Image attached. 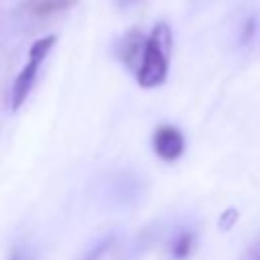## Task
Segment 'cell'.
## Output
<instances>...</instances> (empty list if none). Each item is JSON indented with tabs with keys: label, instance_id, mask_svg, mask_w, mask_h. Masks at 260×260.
I'll list each match as a JSON object with an SVG mask.
<instances>
[{
	"label": "cell",
	"instance_id": "1",
	"mask_svg": "<svg viewBox=\"0 0 260 260\" xmlns=\"http://www.w3.org/2000/svg\"><path fill=\"white\" fill-rule=\"evenodd\" d=\"M173 49V32L167 22H156L150 35L146 37L144 53L136 71V81L144 89L158 87L167 81L169 57Z\"/></svg>",
	"mask_w": 260,
	"mask_h": 260
},
{
	"label": "cell",
	"instance_id": "2",
	"mask_svg": "<svg viewBox=\"0 0 260 260\" xmlns=\"http://www.w3.org/2000/svg\"><path fill=\"white\" fill-rule=\"evenodd\" d=\"M55 43H57V35H47V37H41L39 41H35L30 45L28 59H26L24 67L20 69V73L16 75L14 83H12V93H10V108L12 110H18L26 102L28 93L35 87L39 69L45 63V59L49 57V53L55 47Z\"/></svg>",
	"mask_w": 260,
	"mask_h": 260
},
{
	"label": "cell",
	"instance_id": "3",
	"mask_svg": "<svg viewBox=\"0 0 260 260\" xmlns=\"http://www.w3.org/2000/svg\"><path fill=\"white\" fill-rule=\"evenodd\" d=\"M152 148L162 160H177L185 150V138L179 128L171 124H162L152 134Z\"/></svg>",
	"mask_w": 260,
	"mask_h": 260
},
{
	"label": "cell",
	"instance_id": "4",
	"mask_svg": "<svg viewBox=\"0 0 260 260\" xmlns=\"http://www.w3.org/2000/svg\"><path fill=\"white\" fill-rule=\"evenodd\" d=\"M144 45H146V37L138 30L126 32V37L118 45V55H120L122 63L128 69H134V73L138 71L140 59H142V53H144Z\"/></svg>",
	"mask_w": 260,
	"mask_h": 260
},
{
	"label": "cell",
	"instance_id": "5",
	"mask_svg": "<svg viewBox=\"0 0 260 260\" xmlns=\"http://www.w3.org/2000/svg\"><path fill=\"white\" fill-rule=\"evenodd\" d=\"M77 2L79 0H26L22 8L35 18H47L73 8Z\"/></svg>",
	"mask_w": 260,
	"mask_h": 260
},
{
	"label": "cell",
	"instance_id": "6",
	"mask_svg": "<svg viewBox=\"0 0 260 260\" xmlns=\"http://www.w3.org/2000/svg\"><path fill=\"white\" fill-rule=\"evenodd\" d=\"M193 244H195V234L193 232H181L171 246V256L175 260H185L193 252Z\"/></svg>",
	"mask_w": 260,
	"mask_h": 260
},
{
	"label": "cell",
	"instance_id": "7",
	"mask_svg": "<svg viewBox=\"0 0 260 260\" xmlns=\"http://www.w3.org/2000/svg\"><path fill=\"white\" fill-rule=\"evenodd\" d=\"M114 242H116L114 236H106V238L98 240L93 246H89V248L79 256V260H102V258L110 252V248H112Z\"/></svg>",
	"mask_w": 260,
	"mask_h": 260
},
{
	"label": "cell",
	"instance_id": "8",
	"mask_svg": "<svg viewBox=\"0 0 260 260\" xmlns=\"http://www.w3.org/2000/svg\"><path fill=\"white\" fill-rule=\"evenodd\" d=\"M236 221H238V211L236 209H225L221 215H219V230H223V232H228V230H232L234 225H236Z\"/></svg>",
	"mask_w": 260,
	"mask_h": 260
},
{
	"label": "cell",
	"instance_id": "9",
	"mask_svg": "<svg viewBox=\"0 0 260 260\" xmlns=\"http://www.w3.org/2000/svg\"><path fill=\"white\" fill-rule=\"evenodd\" d=\"M254 32H256V20H254V18H248L246 24H244V30H242V43L252 41Z\"/></svg>",
	"mask_w": 260,
	"mask_h": 260
},
{
	"label": "cell",
	"instance_id": "10",
	"mask_svg": "<svg viewBox=\"0 0 260 260\" xmlns=\"http://www.w3.org/2000/svg\"><path fill=\"white\" fill-rule=\"evenodd\" d=\"M8 260H30V252L24 248H14L8 256Z\"/></svg>",
	"mask_w": 260,
	"mask_h": 260
},
{
	"label": "cell",
	"instance_id": "11",
	"mask_svg": "<svg viewBox=\"0 0 260 260\" xmlns=\"http://www.w3.org/2000/svg\"><path fill=\"white\" fill-rule=\"evenodd\" d=\"M140 0H116V4L120 6V8H130V6H136Z\"/></svg>",
	"mask_w": 260,
	"mask_h": 260
},
{
	"label": "cell",
	"instance_id": "12",
	"mask_svg": "<svg viewBox=\"0 0 260 260\" xmlns=\"http://www.w3.org/2000/svg\"><path fill=\"white\" fill-rule=\"evenodd\" d=\"M258 260H260V258H258Z\"/></svg>",
	"mask_w": 260,
	"mask_h": 260
}]
</instances>
